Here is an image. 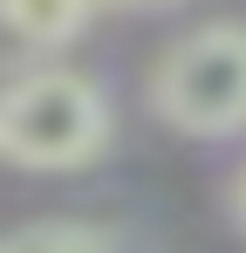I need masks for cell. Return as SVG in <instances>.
Instances as JSON below:
<instances>
[{"label": "cell", "instance_id": "cell-1", "mask_svg": "<svg viewBox=\"0 0 246 253\" xmlns=\"http://www.w3.org/2000/svg\"><path fill=\"white\" fill-rule=\"evenodd\" d=\"M110 96L82 69L41 62L0 89V158L21 171H76L110 151Z\"/></svg>", "mask_w": 246, "mask_h": 253}, {"label": "cell", "instance_id": "cell-2", "mask_svg": "<svg viewBox=\"0 0 246 253\" xmlns=\"http://www.w3.org/2000/svg\"><path fill=\"white\" fill-rule=\"evenodd\" d=\"M151 110L185 137H233L246 117V35L233 21H205L171 42L151 69Z\"/></svg>", "mask_w": 246, "mask_h": 253}, {"label": "cell", "instance_id": "cell-3", "mask_svg": "<svg viewBox=\"0 0 246 253\" xmlns=\"http://www.w3.org/2000/svg\"><path fill=\"white\" fill-rule=\"evenodd\" d=\"M96 14H103V0H0V35L35 55H55L76 35H89Z\"/></svg>", "mask_w": 246, "mask_h": 253}, {"label": "cell", "instance_id": "cell-4", "mask_svg": "<svg viewBox=\"0 0 246 253\" xmlns=\"http://www.w3.org/2000/svg\"><path fill=\"white\" fill-rule=\"evenodd\" d=\"M0 253H117V240L96 226H76V219H35L21 233H7Z\"/></svg>", "mask_w": 246, "mask_h": 253}, {"label": "cell", "instance_id": "cell-5", "mask_svg": "<svg viewBox=\"0 0 246 253\" xmlns=\"http://www.w3.org/2000/svg\"><path fill=\"white\" fill-rule=\"evenodd\" d=\"M103 7H137V14H158V7H178V0H103Z\"/></svg>", "mask_w": 246, "mask_h": 253}]
</instances>
